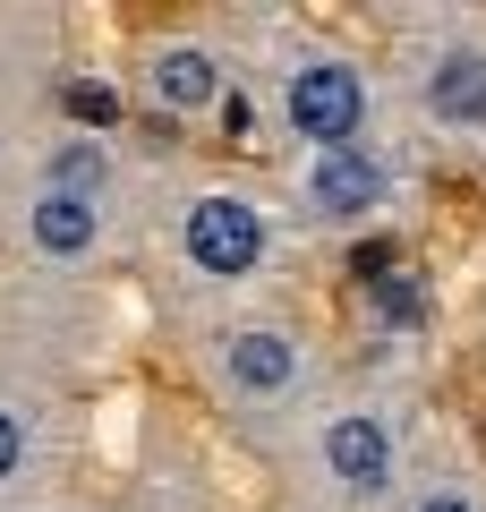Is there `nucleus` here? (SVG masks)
I'll use <instances>...</instances> for the list:
<instances>
[{
  "mask_svg": "<svg viewBox=\"0 0 486 512\" xmlns=\"http://www.w3.org/2000/svg\"><path fill=\"white\" fill-rule=\"evenodd\" d=\"M180 359L188 384L205 393L222 427L256 444V453H282L307 419L324 410V393L342 384L324 333L307 325L290 299H248V308H214V316H180Z\"/></svg>",
  "mask_w": 486,
  "mask_h": 512,
  "instance_id": "nucleus-2",
  "label": "nucleus"
},
{
  "mask_svg": "<svg viewBox=\"0 0 486 512\" xmlns=\"http://www.w3.org/2000/svg\"><path fill=\"white\" fill-rule=\"evenodd\" d=\"M384 512H486V478L469 470V461H435L427 453V461H418V478Z\"/></svg>",
  "mask_w": 486,
  "mask_h": 512,
  "instance_id": "nucleus-10",
  "label": "nucleus"
},
{
  "mask_svg": "<svg viewBox=\"0 0 486 512\" xmlns=\"http://www.w3.org/2000/svg\"><path fill=\"white\" fill-rule=\"evenodd\" d=\"M26 512H60V504H26Z\"/></svg>",
  "mask_w": 486,
  "mask_h": 512,
  "instance_id": "nucleus-12",
  "label": "nucleus"
},
{
  "mask_svg": "<svg viewBox=\"0 0 486 512\" xmlns=\"http://www.w3.org/2000/svg\"><path fill=\"white\" fill-rule=\"evenodd\" d=\"M69 376L35 350L0 342V512L60 504V461H69Z\"/></svg>",
  "mask_w": 486,
  "mask_h": 512,
  "instance_id": "nucleus-9",
  "label": "nucleus"
},
{
  "mask_svg": "<svg viewBox=\"0 0 486 512\" xmlns=\"http://www.w3.org/2000/svg\"><path fill=\"white\" fill-rule=\"evenodd\" d=\"M60 512H120V504H77V495H60Z\"/></svg>",
  "mask_w": 486,
  "mask_h": 512,
  "instance_id": "nucleus-11",
  "label": "nucleus"
},
{
  "mask_svg": "<svg viewBox=\"0 0 486 512\" xmlns=\"http://www.w3.org/2000/svg\"><path fill=\"white\" fill-rule=\"evenodd\" d=\"M418 461H427V427L410 393L393 376H342L316 419L273 453V478L299 512H384L418 478Z\"/></svg>",
  "mask_w": 486,
  "mask_h": 512,
  "instance_id": "nucleus-4",
  "label": "nucleus"
},
{
  "mask_svg": "<svg viewBox=\"0 0 486 512\" xmlns=\"http://www.w3.org/2000/svg\"><path fill=\"white\" fill-rule=\"evenodd\" d=\"M137 256L171 291L180 316L290 299V274L307 256V231L290 222L282 180L248 163H154L137 214Z\"/></svg>",
  "mask_w": 486,
  "mask_h": 512,
  "instance_id": "nucleus-1",
  "label": "nucleus"
},
{
  "mask_svg": "<svg viewBox=\"0 0 486 512\" xmlns=\"http://www.w3.org/2000/svg\"><path fill=\"white\" fill-rule=\"evenodd\" d=\"M273 180H282V205H290V222L307 231V248H324V239H367V231H384V222L410 205L418 146L401 137V128H384V137L342 146V154L273 163Z\"/></svg>",
  "mask_w": 486,
  "mask_h": 512,
  "instance_id": "nucleus-8",
  "label": "nucleus"
},
{
  "mask_svg": "<svg viewBox=\"0 0 486 512\" xmlns=\"http://www.w3.org/2000/svg\"><path fill=\"white\" fill-rule=\"evenodd\" d=\"M128 103L137 120L171 128V137H205L214 120L248 111V77H239V43L222 18H162L128 43Z\"/></svg>",
  "mask_w": 486,
  "mask_h": 512,
  "instance_id": "nucleus-6",
  "label": "nucleus"
},
{
  "mask_svg": "<svg viewBox=\"0 0 486 512\" xmlns=\"http://www.w3.org/2000/svg\"><path fill=\"white\" fill-rule=\"evenodd\" d=\"M401 137L486 146V26L478 18H410L384 52Z\"/></svg>",
  "mask_w": 486,
  "mask_h": 512,
  "instance_id": "nucleus-7",
  "label": "nucleus"
},
{
  "mask_svg": "<svg viewBox=\"0 0 486 512\" xmlns=\"http://www.w3.org/2000/svg\"><path fill=\"white\" fill-rule=\"evenodd\" d=\"M145 197H94V188L35 180L26 163L0 171V248L35 291H86L137 256Z\"/></svg>",
  "mask_w": 486,
  "mask_h": 512,
  "instance_id": "nucleus-5",
  "label": "nucleus"
},
{
  "mask_svg": "<svg viewBox=\"0 0 486 512\" xmlns=\"http://www.w3.org/2000/svg\"><path fill=\"white\" fill-rule=\"evenodd\" d=\"M239 77H248V111H265L282 163L342 154V146H367V137L401 128L384 60L342 35H324V26H299V18L256 26V52H239Z\"/></svg>",
  "mask_w": 486,
  "mask_h": 512,
  "instance_id": "nucleus-3",
  "label": "nucleus"
}]
</instances>
